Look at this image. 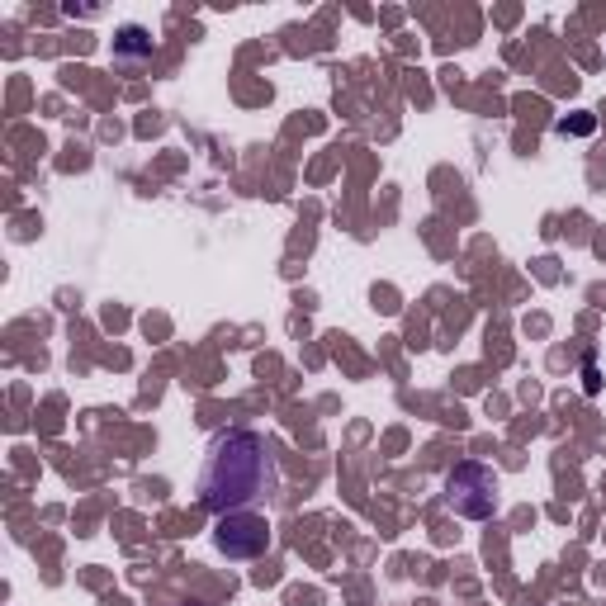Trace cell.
<instances>
[{"mask_svg":"<svg viewBox=\"0 0 606 606\" xmlns=\"http://www.w3.org/2000/svg\"><path fill=\"white\" fill-rule=\"evenodd\" d=\"M214 545L228 559H256L270 550V521L261 512H228L214 526Z\"/></svg>","mask_w":606,"mask_h":606,"instance_id":"3957f363","label":"cell"},{"mask_svg":"<svg viewBox=\"0 0 606 606\" xmlns=\"http://www.w3.org/2000/svg\"><path fill=\"white\" fill-rule=\"evenodd\" d=\"M275 455H270L266 436L256 431H223L214 446H209V460H204V474H199V502L214 512V517H228V512H247L256 498L275 493Z\"/></svg>","mask_w":606,"mask_h":606,"instance_id":"6da1fadb","label":"cell"},{"mask_svg":"<svg viewBox=\"0 0 606 606\" xmlns=\"http://www.w3.org/2000/svg\"><path fill=\"white\" fill-rule=\"evenodd\" d=\"M446 502L469 521H488L498 512V469H488L479 460H464L450 469L446 479Z\"/></svg>","mask_w":606,"mask_h":606,"instance_id":"7a4b0ae2","label":"cell"},{"mask_svg":"<svg viewBox=\"0 0 606 606\" xmlns=\"http://www.w3.org/2000/svg\"><path fill=\"white\" fill-rule=\"evenodd\" d=\"M152 57V34L143 24H124L114 38V62H147Z\"/></svg>","mask_w":606,"mask_h":606,"instance_id":"277c9868","label":"cell"}]
</instances>
